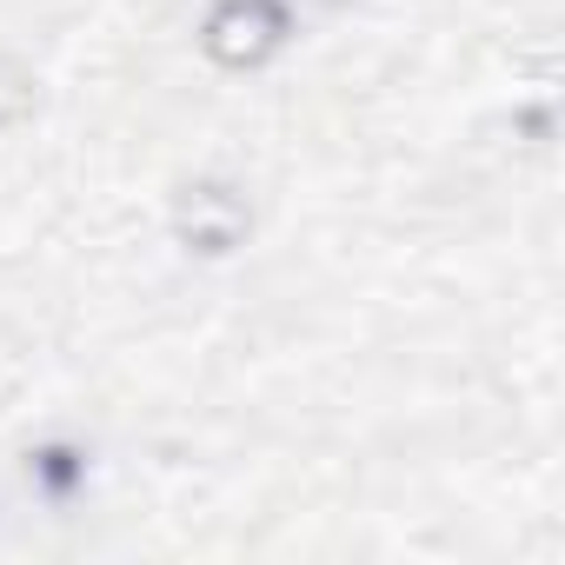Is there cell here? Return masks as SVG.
I'll return each instance as SVG.
<instances>
[{
	"mask_svg": "<svg viewBox=\"0 0 565 565\" xmlns=\"http://www.w3.org/2000/svg\"><path fill=\"white\" fill-rule=\"evenodd\" d=\"M279 41V14L273 0H226V8L206 21V47L220 61H259Z\"/></svg>",
	"mask_w": 565,
	"mask_h": 565,
	"instance_id": "cell-1",
	"label": "cell"
}]
</instances>
